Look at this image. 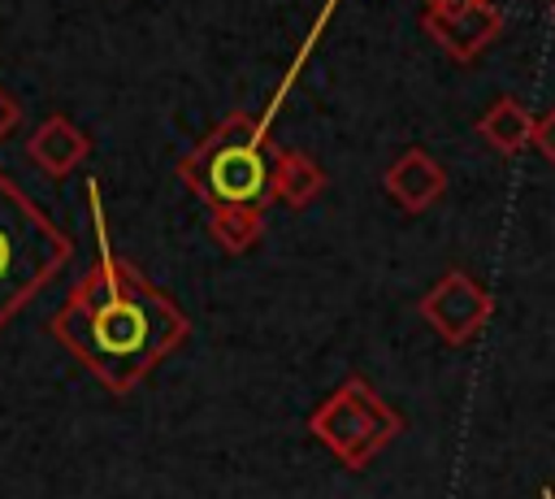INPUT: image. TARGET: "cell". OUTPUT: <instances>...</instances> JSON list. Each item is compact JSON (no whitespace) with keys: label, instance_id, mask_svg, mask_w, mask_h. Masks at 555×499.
Masks as SVG:
<instances>
[{"label":"cell","instance_id":"7","mask_svg":"<svg viewBox=\"0 0 555 499\" xmlns=\"http://www.w3.org/2000/svg\"><path fill=\"white\" fill-rule=\"evenodd\" d=\"M477 126H481L486 143H494V148H499V152H507V156L525 152V148L538 139V117H533L520 100H507V95H503V100H494Z\"/></svg>","mask_w":555,"mask_h":499},{"label":"cell","instance_id":"6","mask_svg":"<svg viewBox=\"0 0 555 499\" xmlns=\"http://www.w3.org/2000/svg\"><path fill=\"white\" fill-rule=\"evenodd\" d=\"M386 191H390L408 213H421V208H429V204L447 191V174H442V165H438L429 152L412 148V152H403V156L390 165Z\"/></svg>","mask_w":555,"mask_h":499},{"label":"cell","instance_id":"1","mask_svg":"<svg viewBox=\"0 0 555 499\" xmlns=\"http://www.w3.org/2000/svg\"><path fill=\"white\" fill-rule=\"evenodd\" d=\"M56 325L91 356L100 373L117 378V373H139L173 338L178 317L165 308V299L147 295L143 286L100 273L95 282H87L78 304L61 312Z\"/></svg>","mask_w":555,"mask_h":499},{"label":"cell","instance_id":"2","mask_svg":"<svg viewBox=\"0 0 555 499\" xmlns=\"http://www.w3.org/2000/svg\"><path fill=\"white\" fill-rule=\"evenodd\" d=\"M56 239L35 217L9 182H0V317L22 304V295L52 269L56 260Z\"/></svg>","mask_w":555,"mask_h":499},{"label":"cell","instance_id":"9","mask_svg":"<svg viewBox=\"0 0 555 499\" xmlns=\"http://www.w3.org/2000/svg\"><path fill=\"white\" fill-rule=\"evenodd\" d=\"M551 22H555V0H551Z\"/></svg>","mask_w":555,"mask_h":499},{"label":"cell","instance_id":"4","mask_svg":"<svg viewBox=\"0 0 555 499\" xmlns=\"http://www.w3.org/2000/svg\"><path fill=\"white\" fill-rule=\"evenodd\" d=\"M494 312V299L486 295L481 282H473L468 273L451 269L425 299H421V317L447 338V343H468Z\"/></svg>","mask_w":555,"mask_h":499},{"label":"cell","instance_id":"3","mask_svg":"<svg viewBox=\"0 0 555 499\" xmlns=\"http://www.w3.org/2000/svg\"><path fill=\"white\" fill-rule=\"evenodd\" d=\"M317 430L347 464H364L399 434V417L364 382H347L317 417Z\"/></svg>","mask_w":555,"mask_h":499},{"label":"cell","instance_id":"5","mask_svg":"<svg viewBox=\"0 0 555 499\" xmlns=\"http://www.w3.org/2000/svg\"><path fill=\"white\" fill-rule=\"evenodd\" d=\"M425 30L455 61H473L503 30V17H499V9L490 0H438L425 13Z\"/></svg>","mask_w":555,"mask_h":499},{"label":"cell","instance_id":"8","mask_svg":"<svg viewBox=\"0 0 555 499\" xmlns=\"http://www.w3.org/2000/svg\"><path fill=\"white\" fill-rule=\"evenodd\" d=\"M533 143H538V152L555 165V104H551L546 117H538V139H533Z\"/></svg>","mask_w":555,"mask_h":499},{"label":"cell","instance_id":"10","mask_svg":"<svg viewBox=\"0 0 555 499\" xmlns=\"http://www.w3.org/2000/svg\"><path fill=\"white\" fill-rule=\"evenodd\" d=\"M429 4H438V0H429Z\"/></svg>","mask_w":555,"mask_h":499}]
</instances>
